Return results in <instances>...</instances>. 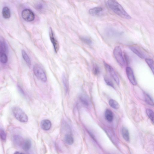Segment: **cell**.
I'll return each mask as SVG.
<instances>
[{
	"mask_svg": "<svg viewBox=\"0 0 154 154\" xmlns=\"http://www.w3.org/2000/svg\"><path fill=\"white\" fill-rule=\"evenodd\" d=\"M109 104L112 108L115 109H119L120 105L115 100L111 99L109 101Z\"/></svg>",
	"mask_w": 154,
	"mask_h": 154,
	"instance_id": "cell-21",
	"label": "cell"
},
{
	"mask_svg": "<svg viewBox=\"0 0 154 154\" xmlns=\"http://www.w3.org/2000/svg\"><path fill=\"white\" fill-rule=\"evenodd\" d=\"M104 65L107 71L112 77L116 83L119 85L120 83L119 78L114 70L111 66L105 62H104Z\"/></svg>",
	"mask_w": 154,
	"mask_h": 154,
	"instance_id": "cell-5",
	"label": "cell"
},
{
	"mask_svg": "<svg viewBox=\"0 0 154 154\" xmlns=\"http://www.w3.org/2000/svg\"><path fill=\"white\" fill-rule=\"evenodd\" d=\"M25 140L23 137L19 135H15L13 137V140L15 144L21 148Z\"/></svg>",
	"mask_w": 154,
	"mask_h": 154,
	"instance_id": "cell-11",
	"label": "cell"
},
{
	"mask_svg": "<svg viewBox=\"0 0 154 154\" xmlns=\"http://www.w3.org/2000/svg\"><path fill=\"white\" fill-rule=\"evenodd\" d=\"M105 117L106 119L109 122H112L114 119L112 112L110 109H107L105 111Z\"/></svg>",
	"mask_w": 154,
	"mask_h": 154,
	"instance_id": "cell-13",
	"label": "cell"
},
{
	"mask_svg": "<svg viewBox=\"0 0 154 154\" xmlns=\"http://www.w3.org/2000/svg\"><path fill=\"white\" fill-rule=\"evenodd\" d=\"M7 51L6 44L4 41L1 38H0V55L6 53Z\"/></svg>",
	"mask_w": 154,
	"mask_h": 154,
	"instance_id": "cell-17",
	"label": "cell"
},
{
	"mask_svg": "<svg viewBox=\"0 0 154 154\" xmlns=\"http://www.w3.org/2000/svg\"><path fill=\"white\" fill-rule=\"evenodd\" d=\"M93 72L95 75H98L100 72V70L99 67L97 65H94L93 68Z\"/></svg>",
	"mask_w": 154,
	"mask_h": 154,
	"instance_id": "cell-28",
	"label": "cell"
},
{
	"mask_svg": "<svg viewBox=\"0 0 154 154\" xmlns=\"http://www.w3.org/2000/svg\"><path fill=\"white\" fill-rule=\"evenodd\" d=\"M22 18L27 22H32L35 19V14L31 10L28 9H24L22 13Z\"/></svg>",
	"mask_w": 154,
	"mask_h": 154,
	"instance_id": "cell-6",
	"label": "cell"
},
{
	"mask_svg": "<svg viewBox=\"0 0 154 154\" xmlns=\"http://www.w3.org/2000/svg\"><path fill=\"white\" fill-rule=\"evenodd\" d=\"M146 114L150 119L153 124L154 123V112L152 110L150 109H147L146 110Z\"/></svg>",
	"mask_w": 154,
	"mask_h": 154,
	"instance_id": "cell-24",
	"label": "cell"
},
{
	"mask_svg": "<svg viewBox=\"0 0 154 154\" xmlns=\"http://www.w3.org/2000/svg\"><path fill=\"white\" fill-rule=\"evenodd\" d=\"M22 55L23 58L27 65L30 67L32 65L31 61L28 55L24 50H22Z\"/></svg>",
	"mask_w": 154,
	"mask_h": 154,
	"instance_id": "cell-16",
	"label": "cell"
},
{
	"mask_svg": "<svg viewBox=\"0 0 154 154\" xmlns=\"http://www.w3.org/2000/svg\"><path fill=\"white\" fill-rule=\"evenodd\" d=\"M41 126L44 130L48 131L50 129L51 127V122L49 120L44 119L41 122Z\"/></svg>",
	"mask_w": 154,
	"mask_h": 154,
	"instance_id": "cell-10",
	"label": "cell"
},
{
	"mask_svg": "<svg viewBox=\"0 0 154 154\" xmlns=\"http://www.w3.org/2000/svg\"><path fill=\"white\" fill-rule=\"evenodd\" d=\"M8 60V57L6 53H3L0 55V61L2 63H6L7 62Z\"/></svg>",
	"mask_w": 154,
	"mask_h": 154,
	"instance_id": "cell-26",
	"label": "cell"
},
{
	"mask_svg": "<svg viewBox=\"0 0 154 154\" xmlns=\"http://www.w3.org/2000/svg\"><path fill=\"white\" fill-rule=\"evenodd\" d=\"M144 96L145 100L146 102L150 105L153 106V102L150 96L146 93H145Z\"/></svg>",
	"mask_w": 154,
	"mask_h": 154,
	"instance_id": "cell-23",
	"label": "cell"
},
{
	"mask_svg": "<svg viewBox=\"0 0 154 154\" xmlns=\"http://www.w3.org/2000/svg\"><path fill=\"white\" fill-rule=\"evenodd\" d=\"M124 60L125 63V62H126V63L128 65L129 64V58L128 55L126 54H124Z\"/></svg>",
	"mask_w": 154,
	"mask_h": 154,
	"instance_id": "cell-32",
	"label": "cell"
},
{
	"mask_svg": "<svg viewBox=\"0 0 154 154\" xmlns=\"http://www.w3.org/2000/svg\"><path fill=\"white\" fill-rule=\"evenodd\" d=\"M122 134L124 139L127 142H129L130 140V134L128 130L125 127H123L122 130Z\"/></svg>",
	"mask_w": 154,
	"mask_h": 154,
	"instance_id": "cell-14",
	"label": "cell"
},
{
	"mask_svg": "<svg viewBox=\"0 0 154 154\" xmlns=\"http://www.w3.org/2000/svg\"><path fill=\"white\" fill-rule=\"evenodd\" d=\"M62 80L65 90L66 92L69 90V85L68 80L65 74H63L62 76Z\"/></svg>",
	"mask_w": 154,
	"mask_h": 154,
	"instance_id": "cell-19",
	"label": "cell"
},
{
	"mask_svg": "<svg viewBox=\"0 0 154 154\" xmlns=\"http://www.w3.org/2000/svg\"><path fill=\"white\" fill-rule=\"evenodd\" d=\"M32 144V142L30 140L28 139L25 140L21 148L24 150L27 151L31 148Z\"/></svg>",
	"mask_w": 154,
	"mask_h": 154,
	"instance_id": "cell-18",
	"label": "cell"
},
{
	"mask_svg": "<svg viewBox=\"0 0 154 154\" xmlns=\"http://www.w3.org/2000/svg\"><path fill=\"white\" fill-rule=\"evenodd\" d=\"M0 138L3 141H5L6 139V135L5 131L2 129H0Z\"/></svg>",
	"mask_w": 154,
	"mask_h": 154,
	"instance_id": "cell-29",
	"label": "cell"
},
{
	"mask_svg": "<svg viewBox=\"0 0 154 154\" xmlns=\"http://www.w3.org/2000/svg\"><path fill=\"white\" fill-rule=\"evenodd\" d=\"M36 8L38 10L42 11L43 9L44 6L42 4L40 3L36 5Z\"/></svg>",
	"mask_w": 154,
	"mask_h": 154,
	"instance_id": "cell-31",
	"label": "cell"
},
{
	"mask_svg": "<svg viewBox=\"0 0 154 154\" xmlns=\"http://www.w3.org/2000/svg\"><path fill=\"white\" fill-rule=\"evenodd\" d=\"M145 61L153 74L154 69L153 60L150 58H146L145 59Z\"/></svg>",
	"mask_w": 154,
	"mask_h": 154,
	"instance_id": "cell-22",
	"label": "cell"
},
{
	"mask_svg": "<svg viewBox=\"0 0 154 154\" xmlns=\"http://www.w3.org/2000/svg\"><path fill=\"white\" fill-rule=\"evenodd\" d=\"M2 16L6 19H9L11 17V12L10 9L7 6L4 7L2 11Z\"/></svg>",
	"mask_w": 154,
	"mask_h": 154,
	"instance_id": "cell-15",
	"label": "cell"
},
{
	"mask_svg": "<svg viewBox=\"0 0 154 154\" xmlns=\"http://www.w3.org/2000/svg\"><path fill=\"white\" fill-rule=\"evenodd\" d=\"M81 39L84 42L88 45L92 44L91 40L89 38L87 37H82Z\"/></svg>",
	"mask_w": 154,
	"mask_h": 154,
	"instance_id": "cell-30",
	"label": "cell"
},
{
	"mask_svg": "<svg viewBox=\"0 0 154 154\" xmlns=\"http://www.w3.org/2000/svg\"><path fill=\"white\" fill-rule=\"evenodd\" d=\"M33 71L37 78L42 82L45 83L47 81V78L44 70L39 65L37 64L33 67Z\"/></svg>",
	"mask_w": 154,
	"mask_h": 154,
	"instance_id": "cell-2",
	"label": "cell"
},
{
	"mask_svg": "<svg viewBox=\"0 0 154 154\" xmlns=\"http://www.w3.org/2000/svg\"><path fill=\"white\" fill-rule=\"evenodd\" d=\"M126 70L128 78L130 82L133 85H136L137 83L132 68L130 67H127Z\"/></svg>",
	"mask_w": 154,
	"mask_h": 154,
	"instance_id": "cell-8",
	"label": "cell"
},
{
	"mask_svg": "<svg viewBox=\"0 0 154 154\" xmlns=\"http://www.w3.org/2000/svg\"><path fill=\"white\" fill-rule=\"evenodd\" d=\"M107 4L109 8L120 17L127 19H131L130 15L116 0H108Z\"/></svg>",
	"mask_w": 154,
	"mask_h": 154,
	"instance_id": "cell-1",
	"label": "cell"
},
{
	"mask_svg": "<svg viewBox=\"0 0 154 154\" xmlns=\"http://www.w3.org/2000/svg\"><path fill=\"white\" fill-rule=\"evenodd\" d=\"M130 50L135 54L142 59L145 58V55L142 52L139 48L132 46L130 47Z\"/></svg>",
	"mask_w": 154,
	"mask_h": 154,
	"instance_id": "cell-12",
	"label": "cell"
},
{
	"mask_svg": "<svg viewBox=\"0 0 154 154\" xmlns=\"http://www.w3.org/2000/svg\"><path fill=\"white\" fill-rule=\"evenodd\" d=\"M113 53L115 58L119 65L121 67H124L125 62L121 47L119 46L115 47L114 49Z\"/></svg>",
	"mask_w": 154,
	"mask_h": 154,
	"instance_id": "cell-4",
	"label": "cell"
},
{
	"mask_svg": "<svg viewBox=\"0 0 154 154\" xmlns=\"http://www.w3.org/2000/svg\"><path fill=\"white\" fill-rule=\"evenodd\" d=\"M65 142L69 145H72L73 143L74 140L73 136L71 134H67L65 137Z\"/></svg>",
	"mask_w": 154,
	"mask_h": 154,
	"instance_id": "cell-20",
	"label": "cell"
},
{
	"mask_svg": "<svg viewBox=\"0 0 154 154\" xmlns=\"http://www.w3.org/2000/svg\"><path fill=\"white\" fill-rule=\"evenodd\" d=\"M104 9L101 7H97L91 9L89 10V13L94 17H100L102 15L104 12Z\"/></svg>",
	"mask_w": 154,
	"mask_h": 154,
	"instance_id": "cell-9",
	"label": "cell"
},
{
	"mask_svg": "<svg viewBox=\"0 0 154 154\" xmlns=\"http://www.w3.org/2000/svg\"><path fill=\"white\" fill-rule=\"evenodd\" d=\"M104 80L106 84L108 86L114 89V86L112 81L107 76L104 77Z\"/></svg>",
	"mask_w": 154,
	"mask_h": 154,
	"instance_id": "cell-27",
	"label": "cell"
},
{
	"mask_svg": "<svg viewBox=\"0 0 154 154\" xmlns=\"http://www.w3.org/2000/svg\"><path fill=\"white\" fill-rule=\"evenodd\" d=\"M81 102L84 105L88 106L90 104V102L89 99L85 96H81L80 98Z\"/></svg>",
	"mask_w": 154,
	"mask_h": 154,
	"instance_id": "cell-25",
	"label": "cell"
},
{
	"mask_svg": "<svg viewBox=\"0 0 154 154\" xmlns=\"http://www.w3.org/2000/svg\"><path fill=\"white\" fill-rule=\"evenodd\" d=\"M14 117L19 121L26 122L28 121V117L25 113L20 108L15 107L12 110Z\"/></svg>",
	"mask_w": 154,
	"mask_h": 154,
	"instance_id": "cell-3",
	"label": "cell"
},
{
	"mask_svg": "<svg viewBox=\"0 0 154 154\" xmlns=\"http://www.w3.org/2000/svg\"><path fill=\"white\" fill-rule=\"evenodd\" d=\"M49 35L50 40L53 45L55 51L57 53L59 49V44L58 41L55 38L53 30L51 28H50V30Z\"/></svg>",
	"mask_w": 154,
	"mask_h": 154,
	"instance_id": "cell-7",
	"label": "cell"
}]
</instances>
